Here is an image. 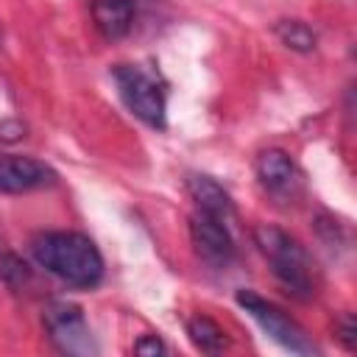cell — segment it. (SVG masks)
I'll return each instance as SVG.
<instances>
[{
  "instance_id": "cell-11",
  "label": "cell",
  "mask_w": 357,
  "mask_h": 357,
  "mask_svg": "<svg viewBox=\"0 0 357 357\" xmlns=\"http://www.w3.org/2000/svg\"><path fill=\"white\" fill-rule=\"evenodd\" d=\"M187 335L192 340L195 349L206 351V354H218L226 349V332L209 318V315H195L187 321Z\"/></svg>"
},
{
  "instance_id": "cell-4",
  "label": "cell",
  "mask_w": 357,
  "mask_h": 357,
  "mask_svg": "<svg viewBox=\"0 0 357 357\" xmlns=\"http://www.w3.org/2000/svg\"><path fill=\"white\" fill-rule=\"evenodd\" d=\"M237 304L257 321V326L273 340L279 343L284 351H293V354H312L315 346L312 340L304 335V329L287 315L282 312L273 301L257 296L254 290H237Z\"/></svg>"
},
{
  "instance_id": "cell-13",
  "label": "cell",
  "mask_w": 357,
  "mask_h": 357,
  "mask_svg": "<svg viewBox=\"0 0 357 357\" xmlns=\"http://www.w3.org/2000/svg\"><path fill=\"white\" fill-rule=\"evenodd\" d=\"M28 279H31L28 265L6 243H0V282H6V284H22Z\"/></svg>"
},
{
  "instance_id": "cell-16",
  "label": "cell",
  "mask_w": 357,
  "mask_h": 357,
  "mask_svg": "<svg viewBox=\"0 0 357 357\" xmlns=\"http://www.w3.org/2000/svg\"><path fill=\"white\" fill-rule=\"evenodd\" d=\"M25 137V126L20 120H3L0 123V139L3 142H17Z\"/></svg>"
},
{
  "instance_id": "cell-7",
  "label": "cell",
  "mask_w": 357,
  "mask_h": 357,
  "mask_svg": "<svg viewBox=\"0 0 357 357\" xmlns=\"http://www.w3.org/2000/svg\"><path fill=\"white\" fill-rule=\"evenodd\" d=\"M254 173H257V181L262 184V190L279 201L296 198V192L301 187V173H298L293 156L282 148L262 151L254 162Z\"/></svg>"
},
{
  "instance_id": "cell-14",
  "label": "cell",
  "mask_w": 357,
  "mask_h": 357,
  "mask_svg": "<svg viewBox=\"0 0 357 357\" xmlns=\"http://www.w3.org/2000/svg\"><path fill=\"white\" fill-rule=\"evenodd\" d=\"M354 332H357L354 318L346 312V315L337 321V326H335V335H337V340L343 343V349H346V351H351V349H354Z\"/></svg>"
},
{
  "instance_id": "cell-10",
  "label": "cell",
  "mask_w": 357,
  "mask_h": 357,
  "mask_svg": "<svg viewBox=\"0 0 357 357\" xmlns=\"http://www.w3.org/2000/svg\"><path fill=\"white\" fill-rule=\"evenodd\" d=\"M89 11H92L95 28L106 39H123V36H128V31L134 25L137 3L134 0H92Z\"/></svg>"
},
{
  "instance_id": "cell-17",
  "label": "cell",
  "mask_w": 357,
  "mask_h": 357,
  "mask_svg": "<svg viewBox=\"0 0 357 357\" xmlns=\"http://www.w3.org/2000/svg\"><path fill=\"white\" fill-rule=\"evenodd\" d=\"M134 3H137V0H134Z\"/></svg>"
},
{
  "instance_id": "cell-6",
  "label": "cell",
  "mask_w": 357,
  "mask_h": 357,
  "mask_svg": "<svg viewBox=\"0 0 357 357\" xmlns=\"http://www.w3.org/2000/svg\"><path fill=\"white\" fill-rule=\"evenodd\" d=\"M190 240H192L198 259H204L209 268H229L237 254L231 223L212 218L206 212H198V209L190 215Z\"/></svg>"
},
{
  "instance_id": "cell-1",
  "label": "cell",
  "mask_w": 357,
  "mask_h": 357,
  "mask_svg": "<svg viewBox=\"0 0 357 357\" xmlns=\"http://www.w3.org/2000/svg\"><path fill=\"white\" fill-rule=\"evenodd\" d=\"M39 268L73 287H95L103 279V257L98 245L78 231H42L31 240Z\"/></svg>"
},
{
  "instance_id": "cell-3",
  "label": "cell",
  "mask_w": 357,
  "mask_h": 357,
  "mask_svg": "<svg viewBox=\"0 0 357 357\" xmlns=\"http://www.w3.org/2000/svg\"><path fill=\"white\" fill-rule=\"evenodd\" d=\"M112 81L117 86V95L123 106L142 120L151 128H165L167 126V100L162 84L142 67L137 64H114Z\"/></svg>"
},
{
  "instance_id": "cell-5",
  "label": "cell",
  "mask_w": 357,
  "mask_h": 357,
  "mask_svg": "<svg viewBox=\"0 0 357 357\" xmlns=\"http://www.w3.org/2000/svg\"><path fill=\"white\" fill-rule=\"evenodd\" d=\"M45 329L50 340L67 354H95V337L84 318V310L73 301H53L45 307Z\"/></svg>"
},
{
  "instance_id": "cell-8",
  "label": "cell",
  "mask_w": 357,
  "mask_h": 357,
  "mask_svg": "<svg viewBox=\"0 0 357 357\" xmlns=\"http://www.w3.org/2000/svg\"><path fill=\"white\" fill-rule=\"evenodd\" d=\"M56 184V170L33 156L0 153V192L20 195Z\"/></svg>"
},
{
  "instance_id": "cell-12",
  "label": "cell",
  "mask_w": 357,
  "mask_h": 357,
  "mask_svg": "<svg viewBox=\"0 0 357 357\" xmlns=\"http://www.w3.org/2000/svg\"><path fill=\"white\" fill-rule=\"evenodd\" d=\"M273 33L279 36V42H282L284 47L298 50V53L315 50V42H318V39H315V31H312L307 22H301V20H282V22H276Z\"/></svg>"
},
{
  "instance_id": "cell-2",
  "label": "cell",
  "mask_w": 357,
  "mask_h": 357,
  "mask_svg": "<svg viewBox=\"0 0 357 357\" xmlns=\"http://www.w3.org/2000/svg\"><path fill=\"white\" fill-rule=\"evenodd\" d=\"M254 243L262 251V257L271 265V273L276 276V282L296 298H310L315 296V271L310 262V254L304 251V245L290 237L287 231H282L279 226H257L254 229Z\"/></svg>"
},
{
  "instance_id": "cell-9",
  "label": "cell",
  "mask_w": 357,
  "mask_h": 357,
  "mask_svg": "<svg viewBox=\"0 0 357 357\" xmlns=\"http://www.w3.org/2000/svg\"><path fill=\"white\" fill-rule=\"evenodd\" d=\"M187 192H190V198H192V204H195L198 212H206V215L220 218L226 223L234 220V204H231L229 192L215 178L195 173V176L187 178Z\"/></svg>"
},
{
  "instance_id": "cell-15",
  "label": "cell",
  "mask_w": 357,
  "mask_h": 357,
  "mask_svg": "<svg viewBox=\"0 0 357 357\" xmlns=\"http://www.w3.org/2000/svg\"><path fill=\"white\" fill-rule=\"evenodd\" d=\"M134 351L137 354H165V343L156 335H145L134 343Z\"/></svg>"
}]
</instances>
